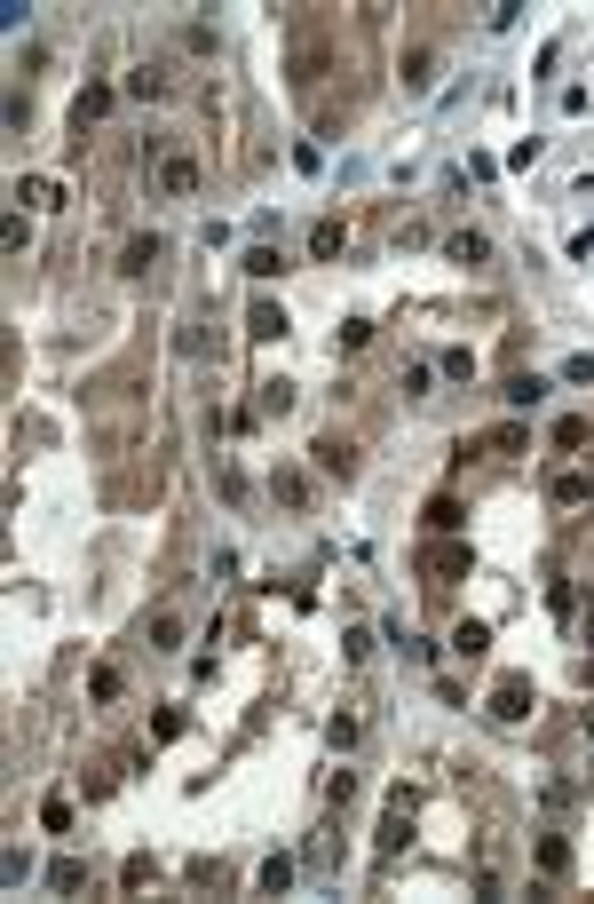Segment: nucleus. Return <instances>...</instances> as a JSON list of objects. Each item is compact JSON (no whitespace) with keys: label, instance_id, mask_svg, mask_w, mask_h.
<instances>
[{"label":"nucleus","instance_id":"f03ea898","mask_svg":"<svg viewBox=\"0 0 594 904\" xmlns=\"http://www.w3.org/2000/svg\"><path fill=\"white\" fill-rule=\"evenodd\" d=\"M317 476H333V484H357V445L349 437H317Z\"/></svg>","mask_w":594,"mask_h":904},{"label":"nucleus","instance_id":"4be33fe9","mask_svg":"<svg viewBox=\"0 0 594 904\" xmlns=\"http://www.w3.org/2000/svg\"><path fill=\"white\" fill-rule=\"evenodd\" d=\"M175 643H183V619L159 611V619H151V651H175Z\"/></svg>","mask_w":594,"mask_h":904},{"label":"nucleus","instance_id":"c756f323","mask_svg":"<svg viewBox=\"0 0 594 904\" xmlns=\"http://www.w3.org/2000/svg\"><path fill=\"white\" fill-rule=\"evenodd\" d=\"M428 571H468V548H428Z\"/></svg>","mask_w":594,"mask_h":904},{"label":"nucleus","instance_id":"f8f14e48","mask_svg":"<svg viewBox=\"0 0 594 904\" xmlns=\"http://www.w3.org/2000/svg\"><path fill=\"white\" fill-rule=\"evenodd\" d=\"M341 246H349V223H333V215H325V223L309 230V254H317V262H333Z\"/></svg>","mask_w":594,"mask_h":904},{"label":"nucleus","instance_id":"ddd939ff","mask_svg":"<svg viewBox=\"0 0 594 904\" xmlns=\"http://www.w3.org/2000/svg\"><path fill=\"white\" fill-rule=\"evenodd\" d=\"M159 254H167L159 238H127V254H119V270H127V278H143V270H151Z\"/></svg>","mask_w":594,"mask_h":904},{"label":"nucleus","instance_id":"b1692460","mask_svg":"<svg viewBox=\"0 0 594 904\" xmlns=\"http://www.w3.org/2000/svg\"><path fill=\"white\" fill-rule=\"evenodd\" d=\"M119 690H127V682H119V667H96V675H88V698H96V706H111Z\"/></svg>","mask_w":594,"mask_h":904},{"label":"nucleus","instance_id":"5701e85b","mask_svg":"<svg viewBox=\"0 0 594 904\" xmlns=\"http://www.w3.org/2000/svg\"><path fill=\"white\" fill-rule=\"evenodd\" d=\"M80 881H88L80 857H56V865H48V889H80Z\"/></svg>","mask_w":594,"mask_h":904},{"label":"nucleus","instance_id":"6e6552de","mask_svg":"<svg viewBox=\"0 0 594 904\" xmlns=\"http://www.w3.org/2000/svg\"><path fill=\"white\" fill-rule=\"evenodd\" d=\"M294 413V381H262L254 389V421H286Z\"/></svg>","mask_w":594,"mask_h":904},{"label":"nucleus","instance_id":"9b49d317","mask_svg":"<svg viewBox=\"0 0 594 904\" xmlns=\"http://www.w3.org/2000/svg\"><path fill=\"white\" fill-rule=\"evenodd\" d=\"M246 334H254V341H278V334H286V310H278V302H254V310H246Z\"/></svg>","mask_w":594,"mask_h":904},{"label":"nucleus","instance_id":"6ab92c4d","mask_svg":"<svg viewBox=\"0 0 594 904\" xmlns=\"http://www.w3.org/2000/svg\"><path fill=\"white\" fill-rule=\"evenodd\" d=\"M103 112H111V88H88V96H80V104H72V119H80V127H96Z\"/></svg>","mask_w":594,"mask_h":904},{"label":"nucleus","instance_id":"c85d7f7f","mask_svg":"<svg viewBox=\"0 0 594 904\" xmlns=\"http://www.w3.org/2000/svg\"><path fill=\"white\" fill-rule=\"evenodd\" d=\"M325 801H333V809H341V801H357V770H333V778H325Z\"/></svg>","mask_w":594,"mask_h":904},{"label":"nucleus","instance_id":"4468645a","mask_svg":"<svg viewBox=\"0 0 594 904\" xmlns=\"http://www.w3.org/2000/svg\"><path fill=\"white\" fill-rule=\"evenodd\" d=\"M254 889H262V897H286V889H294V857H270V865L254 873Z\"/></svg>","mask_w":594,"mask_h":904},{"label":"nucleus","instance_id":"1a4fd4ad","mask_svg":"<svg viewBox=\"0 0 594 904\" xmlns=\"http://www.w3.org/2000/svg\"><path fill=\"white\" fill-rule=\"evenodd\" d=\"M531 857H539V873H547V881H571V841H563V833H539V849H531Z\"/></svg>","mask_w":594,"mask_h":904},{"label":"nucleus","instance_id":"412c9836","mask_svg":"<svg viewBox=\"0 0 594 904\" xmlns=\"http://www.w3.org/2000/svg\"><path fill=\"white\" fill-rule=\"evenodd\" d=\"M436 373H452V381H476V349H444V357H436Z\"/></svg>","mask_w":594,"mask_h":904},{"label":"nucleus","instance_id":"aec40b11","mask_svg":"<svg viewBox=\"0 0 594 904\" xmlns=\"http://www.w3.org/2000/svg\"><path fill=\"white\" fill-rule=\"evenodd\" d=\"M16 199H24V207H56V183H48V175H24Z\"/></svg>","mask_w":594,"mask_h":904},{"label":"nucleus","instance_id":"423d86ee","mask_svg":"<svg viewBox=\"0 0 594 904\" xmlns=\"http://www.w3.org/2000/svg\"><path fill=\"white\" fill-rule=\"evenodd\" d=\"M547 500H555V508H579V500H594V476L587 468H555V476H547Z\"/></svg>","mask_w":594,"mask_h":904},{"label":"nucleus","instance_id":"a878e982","mask_svg":"<svg viewBox=\"0 0 594 904\" xmlns=\"http://www.w3.org/2000/svg\"><path fill=\"white\" fill-rule=\"evenodd\" d=\"M396 651H404V667H428V659H436V643H420V635H404V627H396Z\"/></svg>","mask_w":594,"mask_h":904},{"label":"nucleus","instance_id":"393cba45","mask_svg":"<svg viewBox=\"0 0 594 904\" xmlns=\"http://www.w3.org/2000/svg\"><path fill=\"white\" fill-rule=\"evenodd\" d=\"M428 532H460V500H428Z\"/></svg>","mask_w":594,"mask_h":904},{"label":"nucleus","instance_id":"20e7f679","mask_svg":"<svg viewBox=\"0 0 594 904\" xmlns=\"http://www.w3.org/2000/svg\"><path fill=\"white\" fill-rule=\"evenodd\" d=\"M444 254H452L460 270H484V262H492V230H452V238H444Z\"/></svg>","mask_w":594,"mask_h":904},{"label":"nucleus","instance_id":"bb28decb","mask_svg":"<svg viewBox=\"0 0 594 904\" xmlns=\"http://www.w3.org/2000/svg\"><path fill=\"white\" fill-rule=\"evenodd\" d=\"M0 881H8V889H24V881H32V857H24V849H8V857H0Z\"/></svg>","mask_w":594,"mask_h":904},{"label":"nucleus","instance_id":"2f4dec72","mask_svg":"<svg viewBox=\"0 0 594 904\" xmlns=\"http://www.w3.org/2000/svg\"><path fill=\"white\" fill-rule=\"evenodd\" d=\"M579 199H594V175H587V183H579Z\"/></svg>","mask_w":594,"mask_h":904},{"label":"nucleus","instance_id":"473e14b6","mask_svg":"<svg viewBox=\"0 0 594 904\" xmlns=\"http://www.w3.org/2000/svg\"><path fill=\"white\" fill-rule=\"evenodd\" d=\"M587 738H594V706H587Z\"/></svg>","mask_w":594,"mask_h":904},{"label":"nucleus","instance_id":"39448f33","mask_svg":"<svg viewBox=\"0 0 594 904\" xmlns=\"http://www.w3.org/2000/svg\"><path fill=\"white\" fill-rule=\"evenodd\" d=\"M499 405H507V413H531V405H547V373H507Z\"/></svg>","mask_w":594,"mask_h":904},{"label":"nucleus","instance_id":"0eeeda50","mask_svg":"<svg viewBox=\"0 0 594 904\" xmlns=\"http://www.w3.org/2000/svg\"><path fill=\"white\" fill-rule=\"evenodd\" d=\"M436 64H444L436 48H404V88H412V96H428V88H436Z\"/></svg>","mask_w":594,"mask_h":904},{"label":"nucleus","instance_id":"cd10ccee","mask_svg":"<svg viewBox=\"0 0 594 904\" xmlns=\"http://www.w3.org/2000/svg\"><path fill=\"white\" fill-rule=\"evenodd\" d=\"M587 437H594V421H555V445H563V452H579Z\"/></svg>","mask_w":594,"mask_h":904},{"label":"nucleus","instance_id":"f3484780","mask_svg":"<svg viewBox=\"0 0 594 904\" xmlns=\"http://www.w3.org/2000/svg\"><path fill=\"white\" fill-rule=\"evenodd\" d=\"M127 96H167V72H159V64H135V72H127Z\"/></svg>","mask_w":594,"mask_h":904},{"label":"nucleus","instance_id":"7ed1b4c3","mask_svg":"<svg viewBox=\"0 0 594 904\" xmlns=\"http://www.w3.org/2000/svg\"><path fill=\"white\" fill-rule=\"evenodd\" d=\"M159 191H167V199H198V159L191 151H167V159H159Z\"/></svg>","mask_w":594,"mask_h":904},{"label":"nucleus","instance_id":"9d476101","mask_svg":"<svg viewBox=\"0 0 594 904\" xmlns=\"http://www.w3.org/2000/svg\"><path fill=\"white\" fill-rule=\"evenodd\" d=\"M484 643H492L484 619H460V627H452V659H484Z\"/></svg>","mask_w":594,"mask_h":904},{"label":"nucleus","instance_id":"dca6fc26","mask_svg":"<svg viewBox=\"0 0 594 904\" xmlns=\"http://www.w3.org/2000/svg\"><path fill=\"white\" fill-rule=\"evenodd\" d=\"M270 492H278L286 508H301V500H309V476H301V468H278V476H270Z\"/></svg>","mask_w":594,"mask_h":904},{"label":"nucleus","instance_id":"2eb2a0df","mask_svg":"<svg viewBox=\"0 0 594 904\" xmlns=\"http://www.w3.org/2000/svg\"><path fill=\"white\" fill-rule=\"evenodd\" d=\"M325 738H333V754H357V738H365V722H357V714H333V722H325Z\"/></svg>","mask_w":594,"mask_h":904},{"label":"nucleus","instance_id":"f257e3e1","mask_svg":"<svg viewBox=\"0 0 594 904\" xmlns=\"http://www.w3.org/2000/svg\"><path fill=\"white\" fill-rule=\"evenodd\" d=\"M531 706H539L531 675H499V682H492V722H523Z\"/></svg>","mask_w":594,"mask_h":904},{"label":"nucleus","instance_id":"a211bd4d","mask_svg":"<svg viewBox=\"0 0 594 904\" xmlns=\"http://www.w3.org/2000/svg\"><path fill=\"white\" fill-rule=\"evenodd\" d=\"M278 270H286L278 246H246V278H278Z\"/></svg>","mask_w":594,"mask_h":904},{"label":"nucleus","instance_id":"7c9ffc66","mask_svg":"<svg viewBox=\"0 0 594 904\" xmlns=\"http://www.w3.org/2000/svg\"><path fill=\"white\" fill-rule=\"evenodd\" d=\"M563 381H594V357H563Z\"/></svg>","mask_w":594,"mask_h":904}]
</instances>
